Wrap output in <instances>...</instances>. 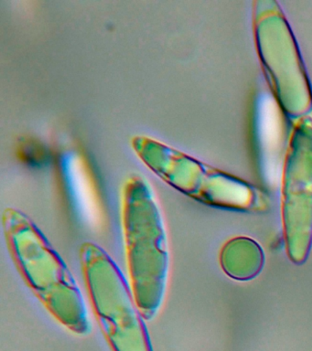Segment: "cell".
<instances>
[{
	"instance_id": "1",
	"label": "cell",
	"mask_w": 312,
	"mask_h": 351,
	"mask_svg": "<svg viewBox=\"0 0 312 351\" xmlns=\"http://www.w3.org/2000/svg\"><path fill=\"white\" fill-rule=\"evenodd\" d=\"M3 230L15 265L45 308L73 333H89L91 324L77 282L42 230L12 208L5 210Z\"/></svg>"
},
{
	"instance_id": "2",
	"label": "cell",
	"mask_w": 312,
	"mask_h": 351,
	"mask_svg": "<svg viewBox=\"0 0 312 351\" xmlns=\"http://www.w3.org/2000/svg\"><path fill=\"white\" fill-rule=\"evenodd\" d=\"M123 222L131 290L145 320L149 321L163 303L169 258L160 210L141 180L128 184Z\"/></svg>"
},
{
	"instance_id": "3",
	"label": "cell",
	"mask_w": 312,
	"mask_h": 351,
	"mask_svg": "<svg viewBox=\"0 0 312 351\" xmlns=\"http://www.w3.org/2000/svg\"><path fill=\"white\" fill-rule=\"evenodd\" d=\"M81 266L101 329L113 351H153L145 318L121 270L99 245L84 243Z\"/></svg>"
}]
</instances>
